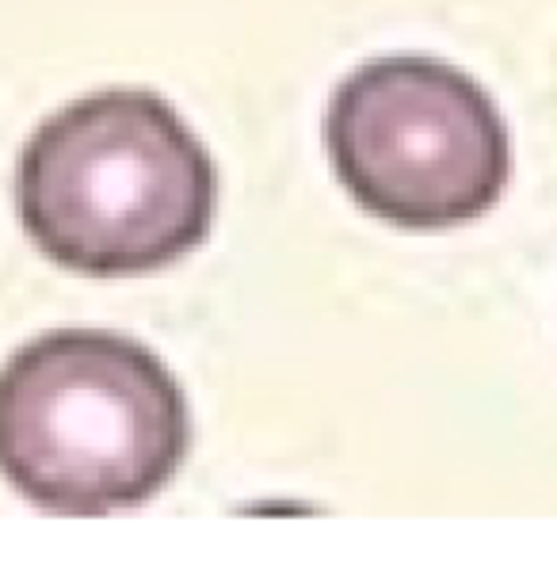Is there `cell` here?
<instances>
[{"label":"cell","instance_id":"obj_2","mask_svg":"<svg viewBox=\"0 0 557 561\" xmlns=\"http://www.w3.org/2000/svg\"><path fill=\"white\" fill-rule=\"evenodd\" d=\"M192 450L176 375L141 340L54 329L0 367V473L50 516L149 504Z\"/></svg>","mask_w":557,"mask_h":561},{"label":"cell","instance_id":"obj_1","mask_svg":"<svg viewBox=\"0 0 557 561\" xmlns=\"http://www.w3.org/2000/svg\"><path fill=\"white\" fill-rule=\"evenodd\" d=\"M214 210L207 146L149 89H104L58 107L15 164L23 233L77 275L161 272L207 241Z\"/></svg>","mask_w":557,"mask_h":561},{"label":"cell","instance_id":"obj_3","mask_svg":"<svg viewBox=\"0 0 557 561\" xmlns=\"http://www.w3.org/2000/svg\"><path fill=\"white\" fill-rule=\"evenodd\" d=\"M325 149L344 192L390 226L451 229L497 207L512 138L492 96L423 54H390L336 84Z\"/></svg>","mask_w":557,"mask_h":561}]
</instances>
